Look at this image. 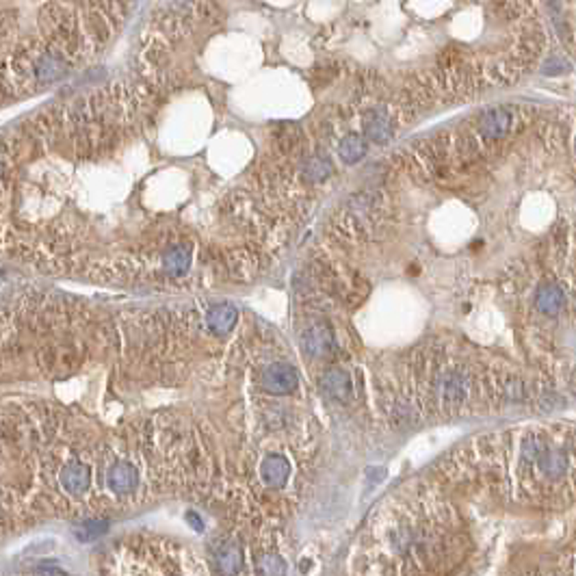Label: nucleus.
<instances>
[{
  "label": "nucleus",
  "instance_id": "1",
  "mask_svg": "<svg viewBox=\"0 0 576 576\" xmlns=\"http://www.w3.org/2000/svg\"><path fill=\"white\" fill-rule=\"evenodd\" d=\"M299 386V375L290 364H271L262 373V388L271 394H290Z\"/></svg>",
  "mask_w": 576,
  "mask_h": 576
},
{
  "label": "nucleus",
  "instance_id": "2",
  "mask_svg": "<svg viewBox=\"0 0 576 576\" xmlns=\"http://www.w3.org/2000/svg\"><path fill=\"white\" fill-rule=\"evenodd\" d=\"M479 133L487 139H501L512 128V111L507 106H492L479 115Z\"/></svg>",
  "mask_w": 576,
  "mask_h": 576
},
{
  "label": "nucleus",
  "instance_id": "3",
  "mask_svg": "<svg viewBox=\"0 0 576 576\" xmlns=\"http://www.w3.org/2000/svg\"><path fill=\"white\" fill-rule=\"evenodd\" d=\"M304 349L315 357H325L332 353L334 351V334H332V329H329V325H325V323L312 325L304 334Z\"/></svg>",
  "mask_w": 576,
  "mask_h": 576
},
{
  "label": "nucleus",
  "instance_id": "4",
  "mask_svg": "<svg viewBox=\"0 0 576 576\" xmlns=\"http://www.w3.org/2000/svg\"><path fill=\"white\" fill-rule=\"evenodd\" d=\"M260 474H262V481H265L269 487L279 490L284 487L288 476H290V464L284 455H269L265 457V462L260 466Z\"/></svg>",
  "mask_w": 576,
  "mask_h": 576
},
{
  "label": "nucleus",
  "instance_id": "5",
  "mask_svg": "<svg viewBox=\"0 0 576 576\" xmlns=\"http://www.w3.org/2000/svg\"><path fill=\"white\" fill-rule=\"evenodd\" d=\"M321 386L329 397L336 401L344 403L351 399V375L347 371H340V369L327 371L321 380Z\"/></svg>",
  "mask_w": 576,
  "mask_h": 576
},
{
  "label": "nucleus",
  "instance_id": "6",
  "mask_svg": "<svg viewBox=\"0 0 576 576\" xmlns=\"http://www.w3.org/2000/svg\"><path fill=\"white\" fill-rule=\"evenodd\" d=\"M89 483H91V472L85 464H80V462L68 464L61 472V485L70 494H74V496L85 492L89 487Z\"/></svg>",
  "mask_w": 576,
  "mask_h": 576
},
{
  "label": "nucleus",
  "instance_id": "7",
  "mask_svg": "<svg viewBox=\"0 0 576 576\" xmlns=\"http://www.w3.org/2000/svg\"><path fill=\"white\" fill-rule=\"evenodd\" d=\"M137 481H139L137 468L128 462H120L109 470V487L118 494L133 492L137 487Z\"/></svg>",
  "mask_w": 576,
  "mask_h": 576
},
{
  "label": "nucleus",
  "instance_id": "8",
  "mask_svg": "<svg viewBox=\"0 0 576 576\" xmlns=\"http://www.w3.org/2000/svg\"><path fill=\"white\" fill-rule=\"evenodd\" d=\"M364 133L371 141L375 143H386L392 137V122L390 118L380 111V109H373L366 113V120H364Z\"/></svg>",
  "mask_w": 576,
  "mask_h": 576
},
{
  "label": "nucleus",
  "instance_id": "9",
  "mask_svg": "<svg viewBox=\"0 0 576 576\" xmlns=\"http://www.w3.org/2000/svg\"><path fill=\"white\" fill-rule=\"evenodd\" d=\"M236 319H239V312L230 304H217L208 310V327L215 334H227L236 325Z\"/></svg>",
  "mask_w": 576,
  "mask_h": 576
},
{
  "label": "nucleus",
  "instance_id": "10",
  "mask_svg": "<svg viewBox=\"0 0 576 576\" xmlns=\"http://www.w3.org/2000/svg\"><path fill=\"white\" fill-rule=\"evenodd\" d=\"M440 397L447 405H459L466 397V386L464 380L457 373H447L440 380Z\"/></svg>",
  "mask_w": 576,
  "mask_h": 576
},
{
  "label": "nucleus",
  "instance_id": "11",
  "mask_svg": "<svg viewBox=\"0 0 576 576\" xmlns=\"http://www.w3.org/2000/svg\"><path fill=\"white\" fill-rule=\"evenodd\" d=\"M564 301H566L564 290L559 288L557 284H546V286H541L537 290L535 304H537V310H541L544 315H550V317L557 315V312L564 308Z\"/></svg>",
  "mask_w": 576,
  "mask_h": 576
},
{
  "label": "nucleus",
  "instance_id": "12",
  "mask_svg": "<svg viewBox=\"0 0 576 576\" xmlns=\"http://www.w3.org/2000/svg\"><path fill=\"white\" fill-rule=\"evenodd\" d=\"M63 74H65V63L57 55H44L35 63V76H37V82H41V85L59 80Z\"/></svg>",
  "mask_w": 576,
  "mask_h": 576
},
{
  "label": "nucleus",
  "instance_id": "13",
  "mask_svg": "<svg viewBox=\"0 0 576 576\" xmlns=\"http://www.w3.org/2000/svg\"><path fill=\"white\" fill-rule=\"evenodd\" d=\"M338 154H340V158L344 162H351L353 165V162L364 158V154H366V141L362 139L360 135H347L340 141V145H338Z\"/></svg>",
  "mask_w": 576,
  "mask_h": 576
},
{
  "label": "nucleus",
  "instance_id": "14",
  "mask_svg": "<svg viewBox=\"0 0 576 576\" xmlns=\"http://www.w3.org/2000/svg\"><path fill=\"white\" fill-rule=\"evenodd\" d=\"M217 564H219V570L221 574L225 576H236L243 568V552L236 544H227L219 557H217Z\"/></svg>",
  "mask_w": 576,
  "mask_h": 576
},
{
  "label": "nucleus",
  "instance_id": "15",
  "mask_svg": "<svg viewBox=\"0 0 576 576\" xmlns=\"http://www.w3.org/2000/svg\"><path fill=\"white\" fill-rule=\"evenodd\" d=\"M191 265V252L187 247H174L171 252L165 254V269L171 275H183Z\"/></svg>",
  "mask_w": 576,
  "mask_h": 576
},
{
  "label": "nucleus",
  "instance_id": "16",
  "mask_svg": "<svg viewBox=\"0 0 576 576\" xmlns=\"http://www.w3.org/2000/svg\"><path fill=\"white\" fill-rule=\"evenodd\" d=\"M329 174H332V162H329L327 156H312L306 162L304 176H306V180H310V183H323Z\"/></svg>",
  "mask_w": 576,
  "mask_h": 576
},
{
  "label": "nucleus",
  "instance_id": "17",
  "mask_svg": "<svg viewBox=\"0 0 576 576\" xmlns=\"http://www.w3.org/2000/svg\"><path fill=\"white\" fill-rule=\"evenodd\" d=\"M258 572H260V576H284L286 564L275 555H267L258 561Z\"/></svg>",
  "mask_w": 576,
  "mask_h": 576
},
{
  "label": "nucleus",
  "instance_id": "18",
  "mask_svg": "<svg viewBox=\"0 0 576 576\" xmlns=\"http://www.w3.org/2000/svg\"><path fill=\"white\" fill-rule=\"evenodd\" d=\"M106 529H109L106 522H87V524L76 526L74 533H76V537H78L80 541H91V539H95V537H100Z\"/></svg>",
  "mask_w": 576,
  "mask_h": 576
},
{
  "label": "nucleus",
  "instance_id": "19",
  "mask_svg": "<svg viewBox=\"0 0 576 576\" xmlns=\"http://www.w3.org/2000/svg\"><path fill=\"white\" fill-rule=\"evenodd\" d=\"M187 520H191V522H193V529H195V531H202V520L197 518V516H195L193 512H191V514L187 516Z\"/></svg>",
  "mask_w": 576,
  "mask_h": 576
}]
</instances>
